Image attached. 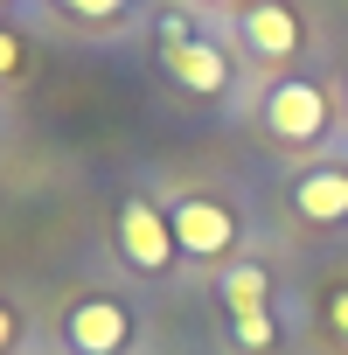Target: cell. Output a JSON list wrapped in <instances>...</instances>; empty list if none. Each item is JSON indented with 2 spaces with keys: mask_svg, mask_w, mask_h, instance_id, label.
<instances>
[{
  "mask_svg": "<svg viewBox=\"0 0 348 355\" xmlns=\"http://www.w3.org/2000/svg\"><path fill=\"white\" fill-rule=\"evenodd\" d=\"M258 125H265L279 146H320L327 125H334L327 84H313V77H279V84L258 98Z\"/></svg>",
  "mask_w": 348,
  "mask_h": 355,
  "instance_id": "6da1fadb",
  "label": "cell"
},
{
  "mask_svg": "<svg viewBox=\"0 0 348 355\" xmlns=\"http://www.w3.org/2000/svg\"><path fill=\"white\" fill-rule=\"evenodd\" d=\"M153 42H160V70L182 84V91H195V98H223V91H230L223 49H216L209 35H195L182 15H160V21H153Z\"/></svg>",
  "mask_w": 348,
  "mask_h": 355,
  "instance_id": "7a4b0ae2",
  "label": "cell"
},
{
  "mask_svg": "<svg viewBox=\"0 0 348 355\" xmlns=\"http://www.w3.org/2000/svg\"><path fill=\"white\" fill-rule=\"evenodd\" d=\"M119 258L132 272H167L174 258H182V244H174V223L153 196H125L119 202Z\"/></svg>",
  "mask_w": 348,
  "mask_h": 355,
  "instance_id": "3957f363",
  "label": "cell"
},
{
  "mask_svg": "<svg viewBox=\"0 0 348 355\" xmlns=\"http://www.w3.org/2000/svg\"><path fill=\"white\" fill-rule=\"evenodd\" d=\"M167 223H174L182 258H230L237 251V209L216 202V196H174L167 202Z\"/></svg>",
  "mask_w": 348,
  "mask_h": 355,
  "instance_id": "277c9868",
  "label": "cell"
},
{
  "mask_svg": "<svg viewBox=\"0 0 348 355\" xmlns=\"http://www.w3.org/2000/svg\"><path fill=\"white\" fill-rule=\"evenodd\" d=\"M132 341V313H125V300H112V293H84L70 313H63V348L70 355H119Z\"/></svg>",
  "mask_w": 348,
  "mask_h": 355,
  "instance_id": "5b68a950",
  "label": "cell"
},
{
  "mask_svg": "<svg viewBox=\"0 0 348 355\" xmlns=\"http://www.w3.org/2000/svg\"><path fill=\"white\" fill-rule=\"evenodd\" d=\"M293 216L313 230H341L348 223V160H320L293 182Z\"/></svg>",
  "mask_w": 348,
  "mask_h": 355,
  "instance_id": "8992f818",
  "label": "cell"
},
{
  "mask_svg": "<svg viewBox=\"0 0 348 355\" xmlns=\"http://www.w3.org/2000/svg\"><path fill=\"white\" fill-rule=\"evenodd\" d=\"M237 35H244V49L258 63H293L299 42H306V28H299V15L286 8V0H258V8H244L237 15Z\"/></svg>",
  "mask_w": 348,
  "mask_h": 355,
  "instance_id": "52a82bcc",
  "label": "cell"
},
{
  "mask_svg": "<svg viewBox=\"0 0 348 355\" xmlns=\"http://www.w3.org/2000/svg\"><path fill=\"white\" fill-rule=\"evenodd\" d=\"M216 300H223L230 320H244V313H272V272H265L258 258H237V265H223Z\"/></svg>",
  "mask_w": 348,
  "mask_h": 355,
  "instance_id": "ba28073f",
  "label": "cell"
},
{
  "mask_svg": "<svg viewBox=\"0 0 348 355\" xmlns=\"http://www.w3.org/2000/svg\"><path fill=\"white\" fill-rule=\"evenodd\" d=\"M49 8H63V15L84 21V28H119V21H132L139 0H49Z\"/></svg>",
  "mask_w": 348,
  "mask_h": 355,
  "instance_id": "9c48e42d",
  "label": "cell"
},
{
  "mask_svg": "<svg viewBox=\"0 0 348 355\" xmlns=\"http://www.w3.org/2000/svg\"><path fill=\"white\" fill-rule=\"evenodd\" d=\"M230 341L244 355H265V348H279V320L272 313H244V320H230Z\"/></svg>",
  "mask_w": 348,
  "mask_h": 355,
  "instance_id": "30bf717a",
  "label": "cell"
},
{
  "mask_svg": "<svg viewBox=\"0 0 348 355\" xmlns=\"http://www.w3.org/2000/svg\"><path fill=\"white\" fill-rule=\"evenodd\" d=\"M15 341H21V313L0 300V355H15Z\"/></svg>",
  "mask_w": 348,
  "mask_h": 355,
  "instance_id": "8fae6325",
  "label": "cell"
},
{
  "mask_svg": "<svg viewBox=\"0 0 348 355\" xmlns=\"http://www.w3.org/2000/svg\"><path fill=\"white\" fill-rule=\"evenodd\" d=\"M327 327L348 341V286H334V300H327Z\"/></svg>",
  "mask_w": 348,
  "mask_h": 355,
  "instance_id": "7c38bea8",
  "label": "cell"
},
{
  "mask_svg": "<svg viewBox=\"0 0 348 355\" xmlns=\"http://www.w3.org/2000/svg\"><path fill=\"white\" fill-rule=\"evenodd\" d=\"M15 70H21V42L0 28V77H15Z\"/></svg>",
  "mask_w": 348,
  "mask_h": 355,
  "instance_id": "4fadbf2b",
  "label": "cell"
},
{
  "mask_svg": "<svg viewBox=\"0 0 348 355\" xmlns=\"http://www.w3.org/2000/svg\"><path fill=\"white\" fill-rule=\"evenodd\" d=\"M0 8H8V0H0Z\"/></svg>",
  "mask_w": 348,
  "mask_h": 355,
  "instance_id": "5bb4252c",
  "label": "cell"
}]
</instances>
